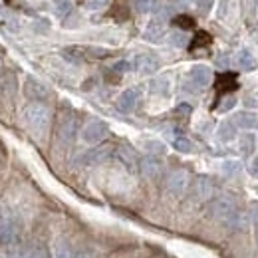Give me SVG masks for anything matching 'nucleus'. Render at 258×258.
<instances>
[{
	"label": "nucleus",
	"instance_id": "11",
	"mask_svg": "<svg viewBox=\"0 0 258 258\" xmlns=\"http://www.w3.org/2000/svg\"><path fill=\"white\" fill-rule=\"evenodd\" d=\"M109 155H111V147L103 145V147H96V149L84 153V155L80 157V163H82V165H99L101 161H105Z\"/></svg>",
	"mask_w": 258,
	"mask_h": 258
},
{
	"label": "nucleus",
	"instance_id": "1",
	"mask_svg": "<svg viewBox=\"0 0 258 258\" xmlns=\"http://www.w3.org/2000/svg\"><path fill=\"white\" fill-rule=\"evenodd\" d=\"M211 217L230 228H236V230L246 228V221H248L246 215L238 211L234 199H230V197H217L211 203Z\"/></svg>",
	"mask_w": 258,
	"mask_h": 258
},
{
	"label": "nucleus",
	"instance_id": "17",
	"mask_svg": "<svg viewBox=\"0 0 258 258\" xmlns=\"http://www.w3.org/2000/svg\"><path fill=\"white\" fill-rule=\"evenodd\" d=\"M232 123L236 125V127H242V129H252L258 125V119L254 113H250V111H238L236 115H234V119H232Z\"/></svg>",
	"mask_w": 258,
	"mask_h": 258
},
{
	"label": "nucleus",
	"instance_id": "20",
	"mask_svg": "<svg viewBox=\"0 0 258 258\" xmlns=\"http://www.w3.org/2000/svg\"><path fill=\"white\" fill-rule=\"evenodd\" d=\"M149 88H151L153 94H159V96H167V94H169V82H167L165 78L153 80V82L149 84Z\"/></svg>",
	"mask_w": 258,
	"mask_h": 258
},
{
	"label": "nucleus",
	"instance_id": "2",
	"mask_svg": "<svg viewBox=\"0 0 258 258\" xmlns=\"http://www.w3.org/2000/svg\"><path fill=\"white\" fill-rule=\"evenodd\" d=\"M22 115H24L26 125L32 129L36 135L42 137V135L48 133L50 123H52V111H50L48 105H44V103H40V101H32V103H28V105L24 107Z\"/></svg>",
	"mask_w": 258,
	"mask_h": 258
},
{
	"label": "nucleus",
	"instance_id": "12",
	"mask_svg": "<svg viewBox=\"0 0 258 258\" xmlns=\"http://www.w3.org/2000/svg\"><path fill=\"white\" fill-rule=\"evenodd\" d=\"M163 34H165V16L159 14V16H155L149 24H147V28H145V38L147 40H151V42H157V40H161Z\"/></svg>",
	"mask_w": 258,
	"mask_h": 258
},
{
	"label": "nucleus",
	"instance_id": "31",
	"mask_svg": "<svg viewBox=\"0 0 258 258\" xmlns=\"http://www.w3.org/2000/svg\"><path fill=\"white\" fill-rule=\"evenodd\" d=\"M234 103H236V97H234V96H226L225 99H223V103L219 105V111H228V109H230Z\"/></svg>",
	"mask_w": 258,
	"mask_h": 258
},
{
	"label": "nucleus",
	"instance_id": "40",
	"mask_svg": "<svg viewBox=\"0 0 258 258\" xmlns=\"http://www.w3.org/2000/svg\"><path fill=\"white\" fill-rule=\"evenodd\" d=\"M2 72H4V66H2V58H0V76H2Z\"/></svg>",
	"mask_w": 258,
	"mask_h": 258
},
{
	"label": "nucleus",
	"instance_id": "13",
	"mask_svg": "<svg viewBox=\"0 0 258 258\" xmlns=\"http://www.w3.org/2000/svg\"><path fill=\"white\" fill-rule=\"evenodd\" d=\"M193 199L195 201H209L213 197V183L207 179V177H201L197 179L193 185Z\"/></svg>",
	"mask_w": 258,
	"mask_h": 258
},
{
	"label": "nucleus",
	"instance_id": "25",
	"mask_svg": "<svg viewBox=\"0 0 258 258\" xmlns=\"http://www.w3.org/2000/svg\"><path fill=\"white\" fill-rule=\"evenodd\" d=\"M56 258H74L72 246H70L66 240H60V242L56 244Z\"/></svg>",
	"mask_w": 258,
	"mask_h": 258
},
{
	"label": "nucleus",
	"instance_id": "22",
	"mask_svg": "<svg viewBox=\"0 0 258 258\" xmlns=\"http://www.w3.org/2000/svg\"><path fill=\"white\" fill-rule=\"evenodd\" d=\"M32 256V250L26 246V244H14L8 252V258H30Z\"/></svg>",
	"mask_w": 258,
	"mask_h": 258
},
{
	"label": "nucleus",
	"instance_id": "38",
	"mask_svg": "<svg viewBox=\"0 0 258 258\" xmlns=\"http://www.w3.org/2000/svg\"><path fill=\"white\" fill-rule=\"evenodd\" d=\"M250 171H252V175H256L258 177V157L252 161V165H250Z\"/></svg>",
	"mask_w": 258,
	"mask_h": 258
},
{
	"label": "nucleus",
	"instance_id": "23",
	"mask_svg": "<svg viewBox=\"0 0 258 258\" xmlns=\"http://www.w3.org/2000/svg\"><path fill=\"white\" fill-rule=\"evenodd\" d=\"M217 88L219 90H234L236 88V80H234V76L232 74H223L221 78H219V82H217Z\"/></svg>",
	"mask_w": 258,
	"mask_h": 258
},
{
	"label": "nucleus",
	"instance_id": "37",
	"mask_svg": "<svg viewBox=\"0 0 258 258\" xmlns=\"http://www.w3.org/2000/svg\"><path fill=\"white\" fill-rule=\"evenodd\" d=\"M258 211V207H256ZM252 217V223H254V236H256V242H258V213H254V215H250Z\"/></svg>",
	"mask_w": 258,
	"mask_h": 258
},
{
	"label": "nucleus",
	"instance_id": "16",
	"mask_svg": "<svg viewBox=\"0 0 258 258\" xmlns=\"http://www.w3.org/2000/svg\"><path fill=\"white\" fill-rule=\"evenodd\" d=\"M234 64L238 66L240 70H244V72H250V70H254L258 66V60L254 58V54L250 52V50H240L238 54H236V58H234Z\"/></svg>",
	"mask_w": 258,
	"mask_h": 258
},
{
	"label": "nucleus",
	"instance_id": "42",
	"mask_svg": "<svg viewBox=\"0 0 258 258\" xmlns=\"http://www.w3.org/2000/svg\"><path fill=\"white\" fill-rule=\"evenodd\" d=\"M256 139H258V137H256Z\"/></svg>",
	"mask_w": 258,
	"mask_h": 258
},
{
	"label": "nucleus",
	"instance_id": "36",
	"mask_svg": "<svg viewBox=\"0 0 258 258\" xmlns=\"http://www.w3.org/2000/svg\"><path fill=\"white\" fill-rule=\"evenodd\" d=\"M129 68H131L129 62H117V64L113 66V70H115V72H119V74H121V72H127Z\"/></svg>",
	"mask_w": 258,
	"mask_h": 258
},
{
	"label": "nucleus",
	"instance_id": "33",
	"mask_svg": "<svg viewBox=\"0 0 258 258\" xmlns=\"http://www.w3.org/2000/svg\"><path fill=\"white\" fill-rule=\"evenodd\" d=\"M213 4H215V0H199V8H201L203 14H207L213 8Z\"/></svg>",
	"mask_w": 258,
	"mask_h": 258
},
{
	"label": "nucleus",
	"instance_id": "10",
	"mask_svg": "<svg viewBox=\"0 0 258 258\" xmlns=\"http://www.w3.org/2000/svg\"><path fill=\"white\" fill-rule=\"evenodd\" d=\"M24 94L30 97L32 101H40V103H42L46 97L50 96L48 88H46L44 84L36 82L34 78H28V80H26V86H24Z\"/></svg>",
	"mask_w": 258,
	"mask_h": 258
},
{
	"label": "nucleus",
	"instance_id": "14",
	"mask_svg": "<svg viewBox=\"0 0 258 258\" xmlns=\"http://www.w3.org/2000/svg\"><path fill=\"white\" fill-rule=\"evenodd\" d=\"M115 155H117V159L123 163V165L127 167L129 171H135V169H139V159H137V155H135V151H133L131 147H127V145H121V147H117Z\"/></svg>",
	"mask_w": 258,
	"mask_h": 258
},
{
	"label": "nucleus",
	"instance_id": "19",
	"mask_svg": "<svg viewBox=\"0 0 258 258\" xmlns=\"http://www.w3.org/2000/svg\"><path fill=\"white\" fill-rule=\"evenodd\" d=\"M236 137V125L232 121H223L219 125V139L221 141H230Z\"/></svg>",
	"mask_w": 258,
	"mask_h": 258
},
{
	"label": "nucleus",
	"instance_id": "29",
	"mask_svg": "<svg viewBox=\"0 0 258 258\" xmlns=\"http://www.w3.org/2000/svg\"><path fill=\"white\" fill-rule=\"evenodd\" d=\"M153 6H155V0H137L139 12H149V10H153Z\"/></svg>",
	"mask_w": 258,
	"mask_h": 258
},
{
	"label": "nucleus",
	"instance_id": "9",
	"mask_svg": "<svg viewBox=\"0 0 258 258\" xmlns=\"http://www.w3.org/2000/svg\"><path fill=\"white\" fill-rule=\"evenodd\" d=\"M137 103H139V90H135V88H129L117 97V109L123 113H131L137 107Z\"/></svg>",
	"mask_w": 258,
	"mask_h": 258
},
{
	"label": "nucleus",
	"instance_id": "26",
	"mask_svg": "<svg viewBox=\"0 0 258 258\" xmlns=\"http://www.w3.org/2000/svg\"><path fill=\"white\" fill-rule=\"evenodd\" d=\"M169 40H171V44H173V46H177V48H185V46H187V42H189V40H187V36H185L183 32H173L171 36H169Z\"/></svg>",
	"mask_w": 258,
	"mask_h": 258
},
{
	"label": "nucleus",
	"instance_id": "7",
	"mask_svg": "<svg viewBox=\"0 0 258 258\" xmlns=\"http://www.w3.org/2000/svg\"><path fill=\"white\" fill-rule=\"evenodd\" d=\"M18 234H20V226L16 223V219L12 217L0 219V246L14 244L18 240Z\"/></svg>",
	"mask_w": 258,
	"mask_h": 258
},
{
	"label": "nucleus",
	"instance_id": "3",
	"mask_svg": "<svg viewBox=\"0 0 258 258\" xmlns=\"http://www.w3.org/2000/svg\"><path fill=\"white\" fill-rule=\"evenodd\" d=\"M107 133H109V127H107V123L105 121H101V119H92V121H88L84 129H82V139L88 143V145H97V143H101L105 137H107Z\"/></svg>",
	"mask_w": 258,
	"mask_h": 258
},
{
	"label": "nucleus",
	"instance_id": "21",
	"mask_svg": "<svg viewBox=\"0 0 258 258\" xmlns=\"http://www.w3.org/2000/svg\"><path fill=\"white\" fill-rule=\"evenodd\" d=\"M173 147L177 149V151H181V153H191L195 149V145H193V141L191 139H187V137H177L175 141H173Z\"/></svg>",
	"mask_w": 258,
	"mask_h": 258
},
{
	"label": "nucleus",
	"instance_id": "4",
	"mask_svg": "<svg viewBox=\"0 0 258 258\" xmlns=\"http://www.w3.org/2000/svg\"><path fill=\"white\" fill-rule=\"evenodd\" d=\"M189 187V173L183 171V169H175L167 175L165 179V189L167 193L175 195V197H181V195L187 191Z\"/></svg>",
	"mask_w": 258,
	"mask_h": 258
},
{
	"label": "nucleus",
	"instance_id": "32",
	"mask_svg": "<svg viewBox=\"0 0 258 258\" xmlns=\"http://www.w3.org/2000/svg\"><path fill=\"white\" fill-rule=\"evenodd\" d=\"M191 111H193V107H191L189 103H181V105L175 109V113H179V115H191Z\"/></svg>",
	"mask_w": 258,
	"mask_h": 258
},
{
	"label": "nucleus",
	"instance_id": "30",
	"mask_svg": "<svg viewBox=\"0 0 258 258\" xmlns=\"http://www.w3.org/2000/svg\"><path fill=\"white\" fill-rule=\"evenodd\" d=\"M109 0H86V8L90 10H101L103 6H107Z\"/></svg>",
	"mask_w": 258,
	"mask_h": 258
},
{
	"label": "nucleus",
	"instance_id": "34",
	"mask_svg": "<svg viewBox=\"0 0 258 258\" xmlns=\"http://www.w3.org/2000/svg\"><path fill=\"white\" fill-rule=\"evenodd\" d=\"M238 169H240V165H238V163H232V161L225 163V173H228V175L238 173Z\"/></svg>",
	"mask_w": 258,
	"mask_h": 258
},
{
	"label": "nucleus",
	"instance_id": "24",
	"mask_svg": "<svg viewBox=\"0 0 258 258\" xmlns=\"http://www.w3.org/2000/svg\"><path fill=\"white\" fill-rule=\"evenodd\" d=\"M72 10V4H70V0H54V12H56V16H60V18H64L66 14Z\"/></svg>",
	"mask_w": 258,
	"mask_h": 258
},
{
	"label": "nucleus",
	"instance_id": "27",
	"mask_svg": "<svg viewBox=\"0 0 258 258\" xmlns=\"http://www.w3.org/2000/svg\"><path fill=\"white\" fill-rule=\"evenodd\" d=\"M175 24H177L181 30H191L195 26V20L191 16H177V18H175Z\"/></svg>",
	"mask_w": 258,
	"mask_h": 258
},
{
	"label": "nucleus",
	"instance_id": "5",
	"mask_svg": "<svg viewBox=\"0 0 258 258\" xmlns=\"http://www.w3.org/2000/svg\"><path fill=\"white\" fill-rule=\"evenodd\" d=\"M213 80V72L211 68L205 64L193 66L191 72H189V84L193 86V92H199V90H205Z\"/></svg>",
	"mask_w": 258,
	"mask_h": 258
},
{
	"label": "nucleus",
	"instance_id": "6",
	"mask_svg": "<svg viewBox=\"0 0 258 258\" xmlns=\"http://www.w3.org/2000/svg\"><path fill=\"white\" fill-rule=\"evenodd\" d=\"M139 171L145 179L149 181H157L163 175V163L161 159H157L155 155H147L143 159H139Z\"/></svg>",
	"mask_w": 258,
	"mask_h": 258
},
{
	"label": "nucleus",
	"instance_id": "18",
	"mask_svg": "<svg viewBox=\"0 0 258 258\" xmlns=\"http://www.w3.org/2000/svg\"><path fill=\"white\" fill-rule=\"evenodd\" d=\"M256 135L254 133H244L242 137H240V151L244 153V155H252L254 153V149H256Z\"/></svg>",
	"mask_w": 258,
	"mask_h": 258
},
{
	"label": "nucleus",
	"instance_id": "8",
	"mask_svg": "<svg viewBox=\"0 0 258 258\" xmlns=\"http://www.w3.org/2000/svg\"><path fill=\"white\" fill-rule=\"evenodd\" d=\"M159 58L153 56V54H139L133 62V68L139 72V74H155L159 70Z\"/></svg>",
	"mask_w": 258,
	"mask_h": 258
},
{
	"label": "nucleus",
	"instance_id": "35",
	"mask_svg": "<svg viewBox=\"0 0 258 258\" xmlns=\"http://www.w3.org/2000/svg\"><path fill=\"white\" fill-rule=\"evenodd\" d=\"M30 258H50V254H48V250L46 248H36V250H32V256Z\"/></svg>",
	"mask_w": 258,
	"mask_h": 258
},
{
	"label": "nucleus",
	"instance_id": "15",
	"mask_svg": "<svg viewBox=\"0 0 258 258\" xmlns=\"http://www.w3.org/2000/svg\"><path fill=\"white\" fill-rule=\"evenodd\" d=\"M74 135H76V119L74 117H66L60 123V129H58V137L64 145H70L74 141Z\"/></svg>",
	"mask_w": 258,
	"mask_h": 258
},
{
	"label": "nucleus",
	"instance_id": "41",
	"mask_svg": "<svg viewBox=\"0 0 258 258\" xmlns=\"http://www.w3.org/2000/svg\"><path fill=\"white\" fill-rule=\"evenodd\" d=\"M76 258H88V254H84V252H82V254H78Z\"/></svg>",
	"mask_w": 258,
	"mask_h": 258
},
{
	"label": "nucleus",
	"instance_id": "39",
	"mask_svg": "<svg viewBox=\"0 0 258 258\" xmlns=\"http://www.w3.org/2000/svg\"><path fill=\"white\" fill-rule=\"evenodd\" d=\"M177 2H181V4H191L193 0H177Z\"/></svg>",
	"mask_w": 258,
	"mask_h": 258
},
{
	"label": "nucleus",
	"instance_id": "28",
	"mask_svg": "<svg viewBox=\"0 0 258 258\" xmlns=\"http://www.w3.org/2000/svg\"><path fill=\"white\" fill-rule=\"evenodd\" d=\"M145 147L149 149V153H155V155H163L165 153V145L159 143V141H147Z\"/></svg>",
	"mask_w": 258,
	"mask_h": 258
}]
</instances>
